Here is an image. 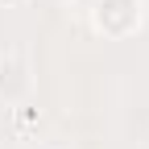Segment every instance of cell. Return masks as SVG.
I'll return each instance as SVG.
<instances>
[{
	"mask_svg": "<svg viewBox=\"0 0 149 149\" xmlns=\"http://www.w3.org/2000/svg\"><path fill=\"white\" fill-rule=\"evenodd\" d=\"M91 29L104 37H128L141 29V0H95Z\"/></svg>",
	"mask_w": 149,
	"mask_h": 149,
	"instance_id": "obj_1",
	"label": "cell"
},
{
	"mask_svg": "<svg viewBox=\"0 0 149 149\" xmlns=\"http://www.w3.org/2000/svg\"><path fill=\"white\" fill-rule=\"evenodd\" d=\"M0 4H4V8H17V4H25V0H0Z\"/></svg>",
	"mask_w": 149,
	"mask_h": 149,
	"instance_id": "obj_2",
	"label": "cell"
}]
</instances>
